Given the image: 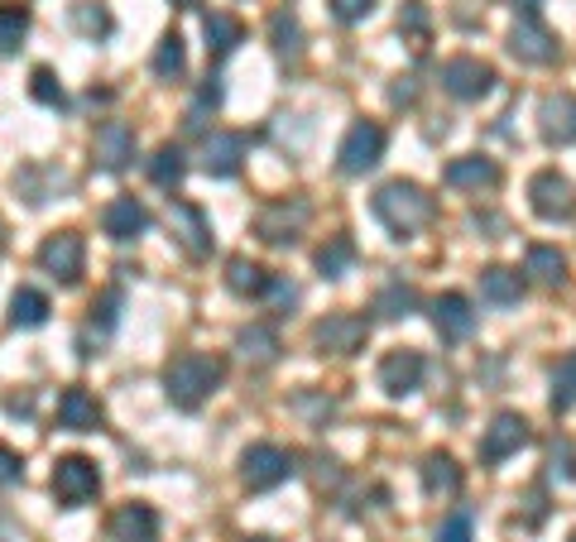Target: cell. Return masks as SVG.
I'll list each match as a JSON object with an SVG mask.
<instances>
[{"label": "cell", "mask_w": 576, "mask_h": 542, "mask_svg": "<svg viewBox=\"0 0 576 542\" xmlns=\"http://www.w3.org/2000/svg\"><path fill=\"white\" fill-rule=\"evenodd\" d=\"M221 379H226V365H221L217 355H202V351H182L164 365V394L174 408H182V413L202 408L217 394Z\"/></svg>", "instance_id": "1"}, {"label": "cell", "mask_w": 576, "mask_h": 542, "mask_svg": "<svg viewBox=\"0 0 576 542\" xmlns=\"http://www.w3.org/2000/svg\"><path fill=\"white\" fill-rule=\"evenodd\" d=\"M375 217L385 221L395 235H413L432 221V197L418 188V182L395 178V182H385V188L375 192Z\"/></svg>", "instance_id": "2"}, {"label": "cell", "mask_w": 576, "mask_h": 542, "mask_svg": "<svg viewBox=\"0 0 576 542\" xmlns=\"http://www.w3.org/2000/svg\"><path fill=\"white\" fill-rule=\"evenodd\" d=\"M293 471H298L293 452H284V446H274V442H255V446H245V456H241V480L251 495H265L274 485H284Z\"/></svg>", "instance_id": "3"}, {"label": "cell", "mask_w": 576, "mask_h": 542, "mask_svg": "<svg viewBox=\"0 0 576 542\" xmlns=\"http://www.w3.org/2000/svg\"><path fill=\"white\" fill-rule=\"evenodd\" d=\"M101 495V471L91 456H58L54 466V499L63 509H82Z\"/></svg>", "instance_id": "4"}, {"label": "cell", "mask_w": 576, "mask_h": 542, "mask_svg": "<svg viewBox=\"0 0 576 542\" xmlns=\"http://www.w3.org/2000/svg\"><path fill=\"white\" fill-rule=\"evenodd\" d=\"M365 341H370V322L356 312H332L312 327V346L322 355H356Z\"/></svg>", "instance_id": "5"}, {"label": "cell", "mask_w": 576, "mask_h": 542, "mask_svg": "<svg viewBox=\"0 0 576 542\" xmlns=\"http://www.w3.org/2000/svg\"><path fill=\"white\" fill-rule=\"evenodd\" d=\"M82 259H87V245L77 231H54L44 245H38V269L58 284H77L82 279Z\"/></svg>", "instance_id": "6"}, {"label": "cell", "mask_w": 576, "mask_h": 542, "mask_svg": "<svg viewBox=\"0 0 576 542\" xmlns=\"http://www.w3.org/2000/svg\"><path fill=\"white\" fill-rule=\"evenodd\" d=\"M379 154H385V130H379L375 121H356L346 130L342 150H336V158H342V174H351V178L370 174V168L379 164Z\"/></svg>", "instance_id": "7"}, {"label": "cell", "mask_w": 576, "mask_h": 542, "mask_svg": "<svg viewBox=\"0 0 576 542\" xmlns=\"http://www.w3.org/2000/svg\"><path fill=\"white\" fill-rule=\"evenodd\" d=\"M308 217H312V207L308 202H269L265 211L255 217V235L265 245H293L298 241V231L308 226Z\"/></svg>", "instance_id": "8"}, {"label": "cell", "mask_w": 576, "mask_h": 542, "mask_svg": "<svg viewBox=\"0 0 576 542\" xmlns=\"http://www.w3.org/2000/svg\"><path fill=\"white\" fill-rule=\"evenodd\" d=\"M509 53H514L519 63H533V68H543V63L557 58V38L547 34V24L533 15V10H523L514 20V30H509Z\"/></svg>", "instance_id": "9"}, {"label": "cell", "mask_w": 576, "mask_h": 542, "mask_svg": "<svg viewBox=\"0 0 576 542\" xmlns=\"http://www.w3.org/2000/svg\"><path fill=\"white\" fill-rule=\"evenodd\" d=\"M495 87V68L480 58H447L442 63V91L456 101H480Z\"/></svg>", "instance_id": "10"}, {"label": "cell", "mask_w": 576, "mask_h": 542, "mask_svg": "<svg viewBox=\"0 0 576 542\" xmlns=\"http://www.w3.org/2000/svg\"><path fill=\"white\" fill-rule=\"evenodd\" d=\"M91 158H97V168H107V174L130 168V158H135V130L125 121H101L97 135H91Z\"/></svg>", "instance_id": "11"}, {"label": "cell", "mask_w": 576, "mask_h": 542, "mask_svg": "<svg viewBox=\"0 0 576 542\" xmlns=\"http://www.w3.org/2000/svg\"><path fill=\"white\" fill-rule=\"evenodd\" d=\"M529 197H533V211H539L543 221H567L576 211V188L557 174V168H543V174L529 182Z\"/></svg>", "instance_id": "12"}, {"label": "cell", "mask_w": 576, "mask_h": 542, "mask_svg": "<svg viewBox=\"0 0 576 542\" xmlns=\"http://www.w3.org/2000/svg\"><path fill=\"white\" fill-rule=\"evenodd\" d=\"M168 226H174L178 245L188 250L192 259H207V255H212V221H207L192 202H174V207H168Z\"/></svg>", "instance_id": "13"}, {"label": "cell", "mask_w": 576, "mask_h": 542, "mask_svg": "<svg viewBox=\"0 0 576 542\" xmlns=\"http://www.w3.org/2000/svg\"><path fill=\"white\" fill-rule=\"evenodd\" d=\"M539 130L547 144H576V97L572 91H553L539 106Z\"/></svg>", "instance_id": "14"}, {"label": "cell", "mask_w": 576, "mask_h": 542, "mask_svg": "<svg viewBox=\"0 0 576 542\" xmlns=\"http://www.w3.org/2000/svg\"><path fill=\"white\" fill-rule=\"evenodd\" d=\"M418 379H423V355L418 351H389L385 361H379V389H385L389 399L413 394Z\"/></svg>", "instance_id": "15"}, {"label": "cell", "mask_w": 576, "mask_h": 542, "mask_svg": "<svg viewBox=\"0 0 576 542\" xmlns=\"http://www.w3.org/2000/svg\"><path fill=\"white\" fill-rule=\"evenodd\" d=\"M241 158H245V135L217 130V135H207V144H202V174L231 178V174H241Z\"/></svg>", "instance_id": "16"}, {"label": "cell", "mask_w": 576, "mask_h": 542, "mask_svg": "<svg viewBox=\"0 0 576 542\" xmlns=\"http://www.w3.org/2000/svg\"><path fill=\"white\" fill-rule=\"evenodd\" d=\"M519 446H529V422H523L519 413H500L486 428V438H480V456L505 461V456H514Z\"/></svg>", "instance_id": "17"}, {"label": "cell", "mask_w": 576, "mask_h": 542, "mask_svg": "<svg viewBox=\"0 0 576 542\" xmlns=\"http://www.w3.org/2000/svg\"><path fill=\"white\" fill-rule=\"evenodd\" d=\"M101 231L125 245V241H135V235L149 231V211H144V202H135V197H115V202L101 211Z\"/></svg>", "instance_id": "18"}, {"label": "cell", "mask_w": 576, "mask_h": 542, "mask_svg": "<svg viewBox=\"0 0 576 542\" xmlns=\"http://www.w3.org/2000/svg\"><path fill=\"white\" fill-rule=\"evenodd\" d=\"M432 327H437L442 341H466L476 332V312H470V302L462 294H442L432 302Z\"/></svg>", "instance_id": "19"}, {"label": "cell", "mask_w": 576, "mask_h": 542, "mask_svg": "<svg viewBox=\"0 0 576 542\" xmlns=\"http://www.w3.org/2000/svg\"><path fill=\"white\" fill-rule=\"evenodd\" d=\"M111 538L115 542H159V513L149 505H121L111 513Z\"/></svg>", "instance_id": "20"}, {"label": "cell", "mask_w": 576, "mask_h": 542, "mask_svg": "<svg viewBox=\"0 0 576 542\" xmlns=\"http://www.w3.org/2000/svg\"><path fill=\"white\" fill-rule=\"evenodd\" d=\"M101 403L91 399L87 389H63L58 394V428H68V432H97L101 428Z\"/></svg>", "instance_id": "21"}, {"label": "cell", "mask_w": 576, "mask_h": 542, "mask_svg": "<svg viewBox=\"0 0 576 542\" xmlns=\"http://www.w3.org/2000/svg\"><path fill=\"white\" fill-rule=\"evenodd\" d=\"M447 188H462V192H480V188H495L500 182V168L495 158H480V154H466V158H452L447 164Z\"/></svg>", "instance_id": "22"}, {"label": "cell", "mask_w": 576, "mask_h": 542, "mask_svg": "<svg viewBox=\"0 0 576 542\" xmlns=\"http://www.w3.org/2000/svg\"><path fill=\"white\" fill-rule=\"evenodd\" d=\"M68 24H73V34H82V38H107L115 30V15H111V5L107 0H73L68 5Z\"/></svg>", "instance_id": "23"}, {"label": "cell", "mask_w": 576, "mask_h": 542, "mask_svg": "<svg viewBox=\"0 0 576 542\" xmlns=\"http://www.w3.org/2000/svg\"><path fill=\"white\" fill-rule=\"evenodd\" d=\"M235 355H241L245 365H255V369H265V365H274L279 361V336L269 332V327H241L235 332Z\"/></svg>", "instance_id": "24"}, {"label": "cell", "mask_w": 576, "mask_h": 542, "mask_svg": "<svg viewBox=\"0 0 576 542\" xmlns=\"http://www.w3.org/2000/svg\"><path fill=\"white\" fill-rule=\"evenodd\" d=\"M269 284H274V274H269V269H259L255 259H245V255L226 259V288H231L235 298H265V294H269Z\"/></svg>", "instance_id": "25"}, {"label": "cell", "mask_w": 576, "mask_h": 542, "mask_svg": "<svg viewBox=\"0 0 576 542\" xmlns=\"http://www.w3.org/2000/svg\"><path fill=\"white\" fill-rule=\"evenodd\" d=\"M523 274L543 288H562L567 284V255H562L557 245H533L529 259H523Z\"/></svg>", "instance_id": "26"}, {"label": "cell", "mask_w": 576, "mask_h": 542, "mask_svg": "<svg viewBox=\"0 0 576 542\" xmlns=\"http://www.w3.org/2000/svg\"><path fill=\"white\" fill-rule=\"evenodd\" d=\"M202 34H207V53H212V58H226V53L245 44V24L235 15H221V10H212V15L202 20Z\"/></svg>", "instance_id": "27"}, {"label": "cell", "mask_w": 576, "mask_h": 542, "mask_svg": "<svg viewBox=\"0 0 576 542\" xmlns=\"http://www.w3.org/2000/svg\"><path fill=\"white\" fill-rule=\"evenodd\" d=\"M423 490L428 495H456L462 490V466H456L447 452H432L423 461Z\"/></svg>", "instance_id": "28"}, {"label": "cell", "mask_w": 576, "mask_h": 542, "mask_svg": "<svg viewBox=\"0 0 576 542\" xmlns=\"http://www.w3.org/2000/svg\"><path fill=\"white\" fill-rule=\"evenodd\" d=\"M149 178H154V188H168L174 192L182 178H188V158H182L178 144H159L149 158Z\"/></svg>", "instance_id": "29"}, {"label": "cell", "mask_w": 576, "mask_h": 542, "mask_svg": "<svg viewBox=\"0 0 576 542\" xmlns=\"http://www.w3.org/2000/svg\"><path fill=\"white\" fill-rule=\"evenodd\" d=\"M312 264H318L322 279H342L351 264H356V241H351V235H332V241L312 255Z\"/></svg>", "instance_id": "30"}, {"label": "cell", "mask_w": 576, "mask_h": 542, "mask_svg": "<svg viewBox=\"0 0 576 542\" xmlns=\"http://www.w3.org/2000/svg\"><path fill=\"white\" fill-rule=\"evenodd\" d=\"M519 294H523V279L514 269H500V264H495V269L480 274V298H486L490 308H509V302H519Z\"/></svg>", "instance_id": "31"}, {"label": "cell", "mask_w": 576, "mask_h": 542, "mask_svg": "<svg viewBox=\"0 0 576 542\" xmlns=\"http://www.w3.org/2000/svg\"><path fill=\"white\" fill-rule=\"evenodd\" d=\"M48 298L38 294V288H20L15 298H10V327H24V332H34V327L48 322Z\"/></svg>", "instance_id": "32"}, {"label": "cell", "mask_w": 576, "mask_h": 542, "mask_svg": "<svg viewBox=\"0 0 576 542\" xmlns=\"http://www.w3.org/2000/svg\"><path fill=\"white\" fill-rule=\"evenodd\" d=\"M418 308V288L413 284H403V279H395V284H385L375 294V312L379 317H389V322H399V317H409Z\"/></svg>", "instance_id": "33"}, {"label": "cell", "mask_w": 576, "mask_h": 542, "mask_svg": "<svg viewBox=\"0 0 576 542\" xmlns=\"http://www.w3.org/2000/svg\"><path fill=\"white\" fill-rule=\"evenodd\" d=\"M269 38H274V53H279V58H298V53H303V24H298L293 10H279V15L269 20Z\"/></svg>", "instance_id": "34"}, {"label": "cell", "mask_w": 576, "mask_h": 542, "mask_svg": "<svg viewBox=\"0 0 576 542\" xmlns=\"http://www.w3.org/2000/svg\"><path fill=\"white\" fill-rule=\"evenodd\" d=\"M24 34H30V10L24 5H0V58L20 53Z\"/></svg>", "instance_id": "35"}, {"label": "cell", "mask_w": 576, "mask_h": 542, "mask_svg": "<svg viewBox=\"0 0 576 542\" xmlns=\"http://www.w3.org/2000/svg\"><path fill=\"white\" fill-rule=\"evenodd\" d=\"M188 68V48H182V34H164L159 48H154V77H164V82H174Z\"/></svg>", "instance_id": "36"}, {"label": "cell", "mask_w": 576, "mask_h": 542, "mask_svg": "<svg viewBox=\"0 0 576 542\" xmlns=\"http://www.w3.org/2000/svg\"><path fill=\"white\" fill-rule=\"evenodd\" d=\"M121 302H125L121 288H107V294L91 302V327H97V341H107L115 332V322H121Z\"/></svg>", "instance_id": "37"}, {"label": "cell", "mask_w": 576, "mask_h": 542, "mask_svg": "<svg viewBox=\"0 0 576 542\" xmlns=\"http://www.w3.org/2000/svg\"><path fill=\"white\" fill-rule=\"evenodd\" d=\"M572 403H576V355H567L553 369V413H567Z\"/></svg>", "instance_id": "38"}, {"label": "cell", "mask_w": 576, "mask_h": 542, "mask_svg": "<svg viewBox=\"0 0 576 542\" xmlns=\"http://www.w3.org/2000/svg\"><path fill=\"white\" fill-rule=\"evenodd\" d=\"M30 97L44 101V106H54V111H63V106H68V91H63V82L54 77V68H34V77H30Z\"/></svg>", "instance_id": "39"}, {"label": "cell", "mask_w": 576, "mask_h": 542, "mask_svg": "<svg viewBox=\"0 0 576 542\" xmlns=\"http://www.w3.org/2000/svg\"><path fill=\"white\" fill-rule=\"evenodd\" d=\"M217 106H221V82H217V77H207L202 91H198V101L188 106V130H202L207 111H217Z\"/></svg>", "instance_id": "40"}, {"label": "cell", "mask_w": 576, "mask_h": 542, "mask_svg": "<svg viewBox=\"0 0 576 542\" xmlns=\"http://www.w3.org/2000/svg\"><path fill=\"white\" fill-rule=\"evenodd\" d=\"M399 30H409L418 38H428V10H423V0H409V5L399 10Z\"/></svg>", "instance_id": "41"}, {"label": "cell", "mask_w": 576, "mask_h": 542, "mask_svg": "<svg viewBox=\"0 0 576 542\" xmlns=\"http://www.w3.org/2000/svg\"><path fill=\"white\" fill-rule=\"evenodd\" d=\"M370 10H375V0H332V15H336V20H346V24L365 20Z\"/></svg>", "instance_id": "42"}, {"label": "cell", "mask_w": 576, "mask_h": 542, "mask_svg": "<svg viewBox=\"0 0 576 542\" xmlns=\"http://www.w3.org/2000/svg\"><path fill=\"white\" fill-rule=\"evenodd\" d=\"M437 542H470V513H452V519L437 528Z\"/></svg>", "instance_id": "43"}, {"label": "cell", "mask_w": 576, "mask_h": 542, "mask_svg": "<svg viewBox=\"0 0 576 542\" xmlns=\"http://www.w3.org/2000/svg\"><path fill=\"white\" fill-rule=\"evenodd\" d=\"M20 475H24V461H20V452L0 446V490H5V485H15Z\"/></svg>", "instance_id": "44"}, {"label": "cell", "mask_w": 576, "mask_h": 542, "mask_svg": "<svg viewBox=\"0 0 576 542\" xmlns=\"http://www.w3.org/2000/svg\"><path fill=\"white\" fill-rule=\"evenodd\" d=\"M553 475H562V480H576V452H572V442H557L553 446Z\"/></svg>", "instance_id": "45"}, {"label": "cell", "mask_w": 576, "mask_h": 542, "mask_svg": "<svg viewBox=\"0 0 576 542\" xmlns=\"http://www.w3.org/2000/svg\"><path fill=\"white\" fill-rule=\"evenodd\" d=\"M269 298H274V302H284V308H293V302H298V288L288 284V279H279V274H274V284H269Z\"/></svg>", "instance_id": "46"}, {"label": "cell", "mask_w": 576, "mask_h": 542, "mask_svg": "<svg viewBox=\"0 0 576 542\" xmlns=\"http://www.w3.org/2000/svg\"><path fill=\"white\" fill-rule=\"evenodd\" d=\"M418 97V87H413V77H399V87L395 91H389V101H395V106H409Z\"/></svg>", "instance_id": "47"}, {"label": "cell", "mask_w": 576, "mask_h": 542, "mask_svg": "<svg viewBox=\"0 0 576 542\" xmlns=\"http://www.w3.org/2000/svg\"><path fill=\"white\" fill-rule=\"evenodd\" d=\"M174 5H182V10H188V5H198V0H174Z\"/></svg>", "instance_id": "48"}, {"label": "cell", "mask_w": 576, "mask_h": 542, "mask_svg": "<svg viewBox=\"0 0 576 542\" xmlns=\"http://www.w3.org/2000/svg\"><path fill=\"white\" fill-rule=\"evenodd\" d=\"M245 542H274V538H245Z\"/></svg>", "instance_id": "49"}, {"label": "cell", "mask_w": 576, "mask_h": 542, "mask_svg": "<svg viewBox=\"0 0 576 542\" xmlns=\"http://www.w3.org/2000/svg\"><path fill=\"white\" fill-rule=\"evenodd\" d=\"M572 542H576V533H572Z\"/></svg>", "instance_id": "50"}]
</instances>
